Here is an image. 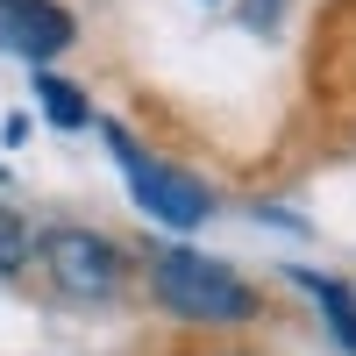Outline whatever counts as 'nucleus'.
Listing matches in <instances>:
<instances>
[{
    "label": "nucleus",
    "instance_id": "f257e3e1",
    "mask_svg": "<svg viewBox=\"0 0 356 356\" xmlns=\"http://www.w3.org/2000/svg\"><path fill=\"white\" fill-rule=\"evenodd\" d=\"M150 292H157L164 314L193 321V328H243V321H257V292L235 278L221 257L186 250V243L150 257Z\"/></svg>",
    "mask_w": 356,
    "mask_h": 356
},
{
    "label": "nucleus",
    "instance_id": "f03ea898",
    "mask_svg": "<svg viewBox=\"0 0 356 356\" xmlns=\"http://www.w3.org/2000/svg\"><path fill=\"white\" fill-rule=\"evenodd\" d=\"M36 264L50 271V285L65 292V300H79V307L114 300L122 278H129L122 243H107L100 228H50V235H36Z\"/></svg>",
    "mask_w": 356,
    "mask_h": 356
},
{
    "label": "nucleus",
    "instance_id": "7ed1b4c3",
    "mask_svg": "<svg viewBox=\"0 0 356 356\" xmlns=\"http://www.w3.org/2000/svg\"><path fill=\"white\" fill-rule=\"evenodd\" d=\"M107 150H114V164H122V178H129L136 207H143L150 221H164V228H200L207 214H214V200H207V186H200V178H186L178 164L150 157L129 129H107Z\"/></svg>",
    "mask_w": 356,
    "mask_h": 356
},
{
    "label": "nucleus",
    "instance_id": "20e7f679",
    "mask_svg": "<svg viewBox=\"0 0 356 356\" xmlns=\"http://www.w3.org/2000/svg\"><path fill=\"white\" fill-rule=\"evenodd\" d=\"M0 43L43 65V57H57L72 43V15L50 8V0H0Z\"/></svg>",
    "mask_w": 356,
    "mask_h": 356
},
{
    "label": "nucleus",
    "instance_id": "39448f33",
    "mask_svg": "<svg viewBox=\"0 0 356 356\" xmlns=\"http://www.w3.org/2000/svg\"><path fill=\"white\" fill-rule=\"evenodd\" d=\"M300 285L321 300V321H328V335L342 342V356H356V292L335 285V278H321V271H300Z\"/></svg>",
    "mask_w": 356,
    "mask_h": 356
},
{
    "label": "nucleus",
    "instance_id": "423d86ee",
    "mask_svg": "<svg viewBox=\"0 0 356 356\" xmlns=\"http://www.w3.org/2000/svg\"><path fill=\"white\" fill-rule=\"evenodd\" d=\"M36 100H43V114L57 129H86L93 114H86V100H79V86L72 79H57V72H36Z\"/></svg>",
    "mask_w": 356,
    "mask_h": 356
},
{
    "label": "nucleus",
    "instance_id": "0eeeda50",
    "mask_svg": "<svg viewBox=\"0 0 356 356\" xmlns=\"http://www.w3.org/2000/svg\"><path fill=\"white\" fill-rule=\"evenodd\" d=\"M29 257H36V235L22 228V214H8V207H0V278H15Z\"/></svg>",
    "mask_w": 356,
    "mask_h": 356
}]
</instances>
